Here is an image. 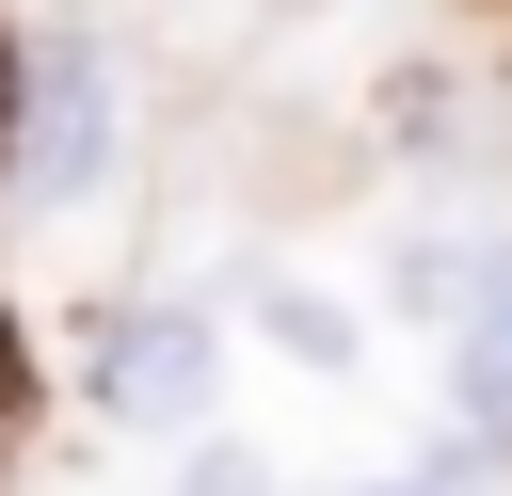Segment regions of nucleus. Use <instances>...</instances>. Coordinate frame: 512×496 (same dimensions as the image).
<instances>
[{
  "instance_id": "nucleus-2",
  "label": "nucleus",
  "mask_w": 512,
  "mask_h": 496,
  "mask_svg": "<svg viewBox=\"0 0 512 496\" xmlns=\"http://www.w3.org/2000/svg\"><path fill=\"white\" fill-rule=\"evenodd\" d=\"M96 416H128V432H192V416H208V320L128 304V320L96 336Z\"/></svg>"
},
{
  "instance_id": "nucleus-4",
  "label": "nucleus",
  "mask_w": 512,
  "mask_h": 496,
  "mask_svg": "<svg viewBox=\"0 0 512 496\" xmlns=\"http://www.w3.org/2000/svg\"><path fill=\"white\" fill-rule=\"evenodd\" d=\"M256 320H272V336H288V352H304V368H352V320H336V304H320V288H272V304H256Z\"/></svg>"
},
{
  "instance_id": "nucleus-3",
  "label": "nucleus",
  "mask_w": 512,
  "mask_h": 496,
  "mask_svg": "<svg viewBox=\"0 0 512 496\" xmlns=\"http://www.w3.org/2000/svg\"><path fill=\"white\" fill-rule=\"evenodd\" d=\"M448 400L512 432V256H464L448 272Z\"/></svg>"
},
{
  "instance_id": "nucleus-1",
  "label": "nucleus",
  "mask_w": 512,
  "mask_h": 496,
  "mask_svg": "<svg viewBox=\"0 0 512 496\" xmlns=\"http://www.w3.org/2000/svg\"><path fill=\"white\" fill-rule=\"evenodd\" d=\"M16 176L32 192H96L112 176V64L96 48H32V80H16Z\"/></svg>"
}]
</instances>
